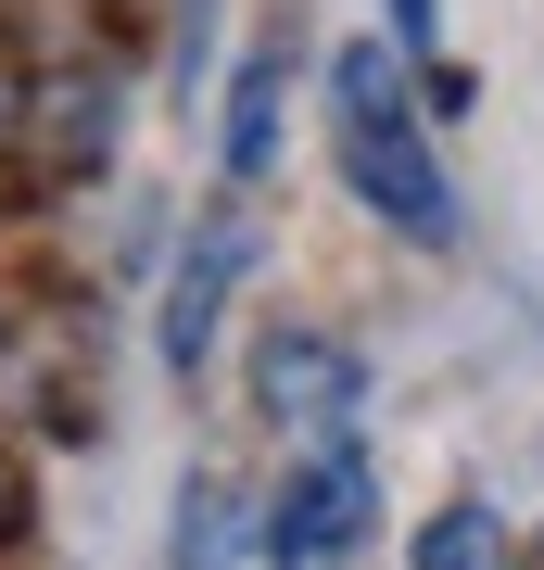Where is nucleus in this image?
<instances>
[{
	"mask_svg": "<svg viewBox=\"0 0 544 570\" xmlns=\"http://www.w3.org/2000/svg\"><path fill=\"white\" fill-rule=\"evenodd\" d=\"M393 13V51H444V0H380Z\"/></svg>",
	"mask_w": 544,
	"mask_h": 570,
	"instance_id": "7",
	"label": "nucleus"
},
{
	"mask_svg": "<svg viewBox=\"0 0 544 570\" xmlns=\"http://www.w3.org/2000/svg\"><path fill=\"white\" fill-rule=\"evenodd\" d=\"M241 266H254V228H241V216H202V228H190L178 279H165V317H152V330H165V367H202V355H216Z\"/></svg>",
	"mask_w": 544,
	"mask_h": 570,
	"instance_id": "4",
	"label": "nucleus"
},
{
	"mask_svg": "<svg viewBox=\"0 0 544 570\" xmlns=\"http://www.w3.org/2000/svg\"><path fill=\"white\" fill-rule=\"evenodd\" d=\"M26 532V482H13V456H0V546Z\"/></svg>",
	"mask_w": 544,
	"mask_h": 570,
	"instance_id": "8",
	"label": "nucleus"
},
{
	"mask_svg": "<svg viewBox=\"0 0 544 570\" xmlns=\"http://www.w3.org/2000/svg\"><path fill=\"white\" fill-rule=\"evenodd\" d=\"M254 419L279 431V444H355L367 419V355L343 343V330H266L254 343Z\"/></svg>",
	"mask_w": 544,
	"mask_h": 570,
	"instance_id": "2",
	"label": "nucleus"
},
{
	"mask_svg": "<svg viewBox=\"0 0 544 570\" xmlns=\"http://www.w3.org/2000/svg\"><path fill=\"white\" fill-rule=\"evenodd\" d=\"M405 570H506V520L482 508V494H456V508H431V520H418Z\"/></svg>",
	"mask_w": 544,
	"mask_h": 570,
	"instance_id": "6",
	"label": "nucleus"
},
{
	"mask_svg": "<svg viewBox=\"0 0 544 570\" xmlns=\"http://www.w3.org/2000/svg\"><path fill=\"white\" fill-rule=\"evenodd\" d=\"M367 532H380V469L355 444H317L266 494V570H355Z\"/></svg>",
	"mask_w": 544,
	"mask_h": 570,
	"instance_id": "3",
	"label": "nucleus"
},
{
	"mask_svg": "<svg viewBox=\"0 0 544 570\" xmlns=\"http://www.w3.org/2000/svg\"><path fill=\"white\" fill-rule=\"evenodd\" d=\"M329 153H343V190L393 228V242H418V254L456 242V178H444V153H431V115H418V89H405L393 39H355L329 63Z\"/></svg>",
	"mask_w": 544,
	"mask_h": 570,
	"instance_id": "1",
	"label": "nucleus"
},
{
	"mask_svg": "<svg viewBox=\"0 0 544 570\" xmlns=\"http://www.w3.org/2000/svg\"><path fill=\"white\" fill-rule=\"evenodd\" d=\"M279 102H291V63L254 51L241 77H228V127H216V165H228V178H266V165H279Z\"/></svg>",
	"mask_w": 544,
	"mask_h": 570,
	"instance_id": "5",
	"label": "nucleus"
}]
</instances>
